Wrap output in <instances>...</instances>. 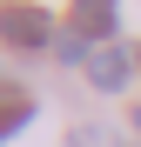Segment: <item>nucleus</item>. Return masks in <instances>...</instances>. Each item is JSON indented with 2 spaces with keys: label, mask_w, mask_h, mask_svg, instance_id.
Returning <instances> with one entry per match:
<instances>
[{
  "label": "nucleus",
  "mask_w": 141,
  "mask_h": 147,
  "mask_svg": "<svg viewBox=\"0 0 141 147\" xmlns=\"http://www.w3.org/2000/svg\"><path fill=\"white\" fill-rule=\"evenodd\" d=\"M134 60H141V47H134Z\"/></svg>",
  "instance_id": "obj_7"
},
{
  "label": "nucleus",
  "mask_w": 141,
  "mask_h": 147,
  "mask_svg": "<svg viewBox=\"0 0 141 147\" xmlns=\"http://www.w3.org/2000/svg\"><path fill=\"white\" fill-rule=\"evenodd\" d=\"M134 67H141V60L128 54L121 40H114V47H94V60H87V87H94V94H128Z\"/></svg>",
  "instance_id": "obj_3"
},
{
  "label": "nucleus",
  "mask_w": 141,
  "mask_h": 147,
  "mask_svg": "<svg viewBox=\"0 0 141 147\" xmlns=\"http://www.w3.org/2000/svg\"><path fill=\"white\" fill-rule=\"evenodd\" d=\"M34 107H40V100H34L20 80H0V140H14L20 127H27V120H34Z\"/></svg>",
  "instance_id": "obj_4"
},
{
  "label": "nucleus",
  "mask_w": 141,
  "mask_h": 147,
  "mask_svg": "<svg viewBox=\"0 0 141 147\" xmlns=\"http://www.w3.org/2000/svg\"><path fill=\"white\" fill-rule=\"evenodd\" d=\"M67 147H101V127H74V134H67Z\"/></svg>",
  "instance_id": "obj_5"
},
{
  "label": "nucleus",
  "mask_w": 141,
  "mask_h": 147,
  "mask_svg": "<svg viewBox=\"0 0 141 147\" xmlns=\"http://www.w3.org/2000/svg\"><path fill=\"white\" fill-rule=\"evenodd\" d=\"M134 140H141V100H134Z\"/></svg>",
  "instance_id": "obj_6"
},
{
  "label": "nucleus",
  "mask_w": 141,
  "mask_h": 147,
  "mask_svg": "<svg viewBox=\"0 0 141 147\" xmlns=\"http://www.w3.org/2000/svg\"><path fill=\"white\" fill-rule=\"evenodd\" d=\"M134 147H141V140H134Z\"/></svg>",
  "instance_id": "obj_8"
},
{
  "label": "nucleus",
  "mask_w": 141,
  "mask_h": 147,
  "mask_svg": "<svg viewBox=\"0 0 141 147\" xmlns=\"http://www.w3.org/2000/svg\"><path fill=\"white\" fill-rule=\"evenodd\" d=\"M0 47H27V54L54 47V13L34 7V0H7L0 7Z\"/></svg>",
  "instance_id": "obj_1"
},
{
  "label": "nucleus",
  "mask_w": 141,
  "mask_h": 147,
  "mask_svg": "<svg viewBox=\"0 0 141 147\" xmlns=\"http://www.w3.org/2000/svg\"><path fill=\"white\" fill-rule=\"evenodd\" d=\"M67 27L87 47H114V34H121V0H67Z\"/></svg>",
  "instance_id": "obj_2"
}]
</instances>
